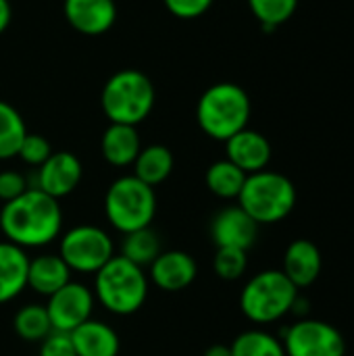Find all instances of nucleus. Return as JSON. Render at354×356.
Returning a JSON list of instances; mask_svg holds the SVG:
<instances>
[{
    "label": "nucleus",
    "instance_id": "f257e3e1",
    "mask_svg": "<svg viewBox=\"0 0 354 356\" xmlns=\"http://www.w3.org/2000/svg\"><path fill=\"white\" fill-rule=\"evenodd\" d=\"M63 227L58 200L42 190L29 188L19 198L4 202L0 211V229L6 242L19 248H42L54 242Z\"/></svg>",
    "mask_w": 354,
    "mask_h": 356
},
{
    "label": "nucleus",
    "instance_id": "1a4fd4ad",
    "mask_svg": "<svg viewBox=\"0 0 354 356\" xmlns=\"http://www.w3.org/2000/svg\"><path fill=\"white\" fill-rule=\"evenodd\" d=\"M286 356H344L346 342L340 330L319 319H300L284 334Z\"/></svg>",
    "mask_w": 354,
    "mask_h": 356
},
{
    "label": "nucleus",
    "instance_id": "72a5a7b5",
    "mask_svg": "<svg viewBox=\"0 0 354 356\" xmlns=\"http://www.w3.org/2000/svg\"><path fill=\"white\" fill-rule=\"evenodd\" d=\"M204 356H232V350L225 344H213L204 350Z\"/></svg>",
    "mask_w": 354,
    "mask_h": 356
},
{
    "label": "nucleus",
    "instance_id": "6e6552de",
    "mask_svg": "<svg viewBox=\"0 0 354 356\" xmlns=\"http://www.w3.org/2000/svg\"><path fill=\"white\" fill-rule=\"evenodd\" d=\"M58 257L71 271L96 273L115 257V244L102 227L83 223L63 234Z\"/></svg>",
    "mask_w": 354,
    "mask_h": 356
},
{
    "label": "nucleus",
    "instance_id": "4be33fe9",
    "mask_svg": "<svg viewBox=\"0 0 354 356\" xmlns=\"http://www.w3.org/2000/svg\"><path fill=\"white\" fill-rule=\"evenodd\" d=\"M204 181H207V188L211 190V194H215L217 198H223V200L236 198L238 200V196L244 188V181H246V173L242 169H238L232 161L223 159V161L213 163L207 169Z\"/></svg>",
    "mask_w": 354,
    "mask_h": 356
},
{
    "label": "nucleus",
    "instance_id": "bb28decb",
    "mask_svg": "<svg viewBox=\"0 0 354 356\" xmlns=\"http://www.w3.org/2000/svg\"><path fill=\"white\" fill-rule=\"evenodd\" d=\"M248 6L255 19L267 31H271L292 19V15L296 13L298 0H248Z\"/></svg>",
    "mask_w": 354,
    "mask_h": 356
},
{
    "label": "nucleus",
    "instance_id": "9d476101",
    "mask_svg": "<svg viewBox=\"0 0 354 356\" xmlns=\"http://www.w3.org/2000/svg\"><path fill=\"white\" fill-rule=\"evenodd\" d=\"M94 300H96L94 292L88 286L79 282L65 284L58 292L48 296V302L44 305L48 311L52 330L67 332V334L77 330L81 323L92 319Z\"/></svg>",
    "mask_w": 354,
    "mask_h": 356
},
{
    "label": "nucleus",
    "instance_id": "473e14b6",
    "mask_svg": "<svg viewBox=\"0 0 354 356\" xmlns=\"http://www.w3.org/2000/svg\"><path fill=\"white\" fill-rule=\"evenodd\" d=\"M10 15H13V10H10V2L8 0H0V35L6 31V27H8V23H10Z\"/></svg>",
    "mask_w": 354,
    "mask_h": 356
},
{
    "label": "nucleus",
    "instance_id": "2eb2a0df",
    "mask_svg": "<svg viewBox=\"0 0 354 356\" xmlns=\"http://www.w3.org/2000/svg\"><path fill=\"white\" fill-rule=\"evenodd\" d=\"M198 267L192 254L184 250H165L150 265V280L159 290L182 292L196 280Z\"/></svg>",
    "mask_w": 354,
    "mask_h": 356
},
{
    "label": "nucleus",
    "instance_id": "2f4dec72",
    "mask_svg": "<svg viewBox=\"0 0 354 356\" xmlns=\"http://www.w3.org/2000/svg\"><path fill=\"white\" fill-rule=\"evenodd\" d=\"M167 10L177 19H198L202 17L215 0H163Z\"/></svg>",
    "mask_w": 354,
    "mask_h": 356
},
{
    "label": "nucleus",
    "instance_id": "4468645a",
    "mask_svg": "<svg viewBox=\"0 0 354 356\" xmlns=\"http://www.w3.org/2000/svg\"><path fill=\"white\" fill-rule=\"evenodd\" d=\"M225 154L227 161H232L238 169L250 175L267 169L271 161V144L261 131L244 127L242 131L225 140Z\"/></svg>",
    "mask_w": 354,
    "mask_h": 356
},
{
    "label": "nucleus",
    "instance_id": "c85d7f7f",
    "mask_svg": "<svg viewBox=\"0 0 354 356\" xmlns=\"http://www.w3.org/2000/svg\"><path fill=\"white\" fill-rule=\"evenodd\" d=\"M52 154V146L50 142L40 136V134H25L23 142H21V148H19V154L23 163L31 165V167H40L48 161V156Z\"/></svg>",
    "mask_w": 354,
    "mask_h": 356
},
{
    "label": "nucleus",
    "instance_id": "0eeeda50",
    "mask_svg": "<svg viewBox=\"0 0 354 356\" xmlns=\"http://www.w3.org/2000/svg\"><path fill=\"white\" fill-rule=\"evenodd\" d=\"M298 288L284 271L267 269L248 280L240 294V309L255 323H273L294 311Z\"/></svg>",
    "mask_w": 354,
    "mask_h": 356
},
{
    "label": "nucleus",
    "instance_id": "20e7f679",
    "mask_svg": "<svg viewBox=\"0 0 354 356\" xmlns=\"http://www.w3.org/2000/svg\"><path fill=\"white\" fill-rule=\"evenodd\" d=\"M156 92L150 77L136 69H123L108 77L100 94V106L111 123H142L154 108Z\"/></svg>",
    "mask_w": 354,
    "mask_h": 356
},
{
    "label": "nucleus",
    "instance_id": "a211bd4d",
    "mask_svg": "<svg viewBox=\"0 0 354 356\" xmlns=\"http://www.w3.org/2000/svg\"><path fill=\"white\" fill-rule=\"evenodd\" d=\"M100 150L108 165L129 167V165H134V161L138 159V154L142 150L140 134L134 125L111 123L102 134Z\"/></svg>",
    "mask_w": 354,
    "mask_h": 356
},
{
    "label": "nucleus",
    "instance_id": "7c9ffc66",
    "mask_svg": "<svg viewBox=\"0 0 354 356\" xmlns=\"http://www.w3.org/2000/svg\"><path fill=\"white\" fill-rule=\"evenodd\" d=\"M25 190H29V184L23 173L13 171V169L0 171V200L2 202H10L19 198Z\"/></svg>",
    "mask_w": 354,
    "mask_h": 356
},
{
    "label": "nucleus",
    "instance_id": "f3484780",
    "mask_svg": "<svg viewBox=\"0 0 354 356\" xmlns=\"http://www.w3.org/2000/svg\"><path fill=\"white\" fill-rule=\"evenodd\" d=\"M29 257L23 248L0 242V305L15 300L27 288Z\"/></svg>",
    "mask_w": 354,
    "mask_h": 356
},
{
    "label": "nucleus",
    "instance_id": "b1692460",
    "mask_svg": "<svg viewBox=\"0 0 354 356\" xmlns=\"http://www.w3.org/2000/svg\"><path fill=\"white\" fill-rule=\"evenodd\" d=\"M161 240L156 236V232H152L150 227L125 234L123 244H121V257H125L127 261L136 263L138 267H150L152 261L161 254Z\"/></svg>",
    "mask_w": 354,
    "mask_h": 356
},
{
    "label": "nucleus",
    "instance_id": "dca6fc26",
    "mask_svg": "<svg viewBox=\"0 0 354 356\" xmlns=\"http://www.w3.org/2000/svg\"><path fill=\"white\" fill-rule=\"evenodd\" d=\"M323 261L319 248L311 240H294L284 254V275L300 290L317 282Z\"/></svg>",
    "mask_w": 354,
    "mask_h": 356
},
{
    "label": "nucleus",
    "instance_id": "6ab92c4d",
    "mask_svg": "<svg viewBox=\"0 0 354 356\" xmlns=\"http://www.w3.org/2000/svg\"><path fill=\"white\" fill-rule=\"evenodd\" d=\"M71 340L77 356H117L121 342L119 334L96 319H88L71 332Z\"/></svg>",
    "mask_w": 354,
    "mask_h": 356
},
{
    "label": "nucleus",
    "instance_id": "f03ea898",
    "mask_svg": "<svg viewBox=\"0 0 354 356\" xmlns=\"http://www.w3.org/2000/svg\"><path fill=\"white\" fill-rule=\"evenodd\" d=\"M250 98L246 90L234 81L213 83L202 92L196 104V121L213 140H230L234 134L248 127Z\"/></svg>",
    "mask_w": 354,
    "mask_h": 356
},
{
    "label": "nucleus",
    "instance_id": "aec40b11",
    "mask_svg": "<svg viewBox=\"0 0 354 356\" xmlns=\"http://www.w3.org/2000/svg\"><path fill=\"white\" fill-rule=\"evenodd\" d=\"M69 282H71V269L58 254H40L35 259H29L27 286L33 292L48 298Z\"/></svg>",
    "mask_w": 354,
    "mask_h": 356
},
{
    "label": "nucleus",
    "instance_id": "cd10ccee",
    "mask_svg": "<svg viewBox=\"0 0 354 356\" xmlns=\"http://www.w3.org/2000/svg\"><path fill=\"white\" fill-rule=\"evenodd\" d=\"M246 267H248V252L246 250L217 248L215 259H213V269L221 280H225V282L240 280L246 273Z\"/></svg>",
    "mask_w": 354,
    "mask_h": 356
},
{
    "label": "nucleus",
    "instance_id": "ddd939ff",
    "mask_svg": "<svg viewBox=\"0 0 354 356\" xmlns=\"http://www.w3.org/2000/svg\"><path fill=\"white\" fill-rule=\"evenodd\" d=\"M65 19L83 35H102L117 21L115 0H65Z\"/></svg>",
    "mask_w": 354,
    "mask_h": 356
},
{
    "label": "nucleus",
    "instance_id": "423d86ee",
    "mask_svg": "<svg viewBox=\"0 0 354 356\" xmlns=\"http://www.w3.org/2000/svg\"><path fill=\"white\" fill-rule=\"evenodd\" d=\"M104 213L108 223L123 236L150 227L156 215L154 188L146 186L136 175H123L108 186Z\"/></svg>",
    "mask_w": 354,
    "mask_h": 356
},
{
    "label": "nucleus",
    "instance_id": "9b49d317",
    "mask_svg": "<svg viewBox=\"0 0 354 356\" xmlns=\"http://www.w3.org/2000/svg\"><path fill=\"white\" fill-rule=\"evenodd\" d=\"M81 175H83L81 161L73 152H65V150L52 152L48 161L38 167L33 188L58 200L69 196L79 186Z\"/></svg>",
    "mask_w": 354,
    "mask_h": 356
},
{
    "label": "nucleus",
    "instance_id": "393cba45",
    "mask_svg": "<svg viewBox=\"0 0 354 356\" xmlns=\"http://www.w3.org/2000/svg\"><path fill=\"white\" fill-rule=\"evenodd\" d=\"M13 327L25 342H42L50 332L52 323L44 305H25L15 313Z\"/></svg>",
    "mask_w": 354,
    "mask_h": 356
},
{
    "label": "nucleus",
    "instance_id": "c756f323",
    "mask_svg": "<svg viewBox=\"0 0 354 356\" xmlns=\"http://www.w3.org/2000/svg\"><path fill=\"white\" fill-rule=\"evenodd\" d=\"M40 356H77L71 334L52 330L42 342H40Z\"/></svg>",
    "mask_w": 354,
    "mask_h": 356
},
{
    "label": "nucleus",
    "instance_id": "5701e85b",
    "mask_svg": "<svg viewBox=\"0 0 354 356\" xmlns=\"http://www.w3.org/2000/svg\"><path fill=\"white\" fill-rule=\"evenodd\" d=\"M25 134H27V127H25L21 113L13 104L0 100V161L13 159L19 154Z\"/></svg>",
    "mask_w": 354,
    "mask_h": 356
},
{
    "label": "nucleus",
    "instance_id": "412c9836",
    "mask_svg": "<svg viewBox=\"0 0 354 356\" xmlns=\"http://www.w3.org/2000/svg\"><path fill=\"white\" fill-rule=\"evenodd\" d=\"M173 171V152L163 144H150L140 150L134 161V175L146 186L154 188L163 184Z\"/></svg>",
    "mask_w": 354,
    "mask_h": 356
},
{
    "label": "nucleus",
    "instance_id": "39448f33",
    "mask_svg": "<svg viewBox=\"0 0 354 356\" xmlns=\"http://www.w3.org/2000/svg\"><path fill=\"white\" fill-rule=\"evenodd\" d=\"M238 204L259 223L271 225L286 219L296 207L294 184L277 171H259L246 175Z\"/></svg>",
    "mask_w": 354,
    "mask_h": 356
},
{
    "label": "nucleus",
    "instance_id": "7ed1b4c3",
    "mask_svg": "<svg viewBox=\"0 0 354 356\" xmlns=\"http://www.w3.org/2000/svg\"><path fill=\"white\" fill-rule=\"evenodd\" d=\"M94 275V298L108 313L125 317L144 307L148 296V277L136 263L119 254Z\"/></svg>",
    "mask_w": 354,
    "mask_h": 356
},
{
    "label": "nucleus",
    "instance_id": "a878e982",
    "mask_svg": "<svg viewBox=\"0 0 354 356\" xmlns=\"http://www.w3.org/2000/svg\"><path fill=\"white\" fill-rule=\"evenodd\" d=\"M232 356H286L282 340L263 332V330H248L240 334L232 346Z\"/></svg>",
    "mask_w": 354,
    "mask_h": 356
},
{
    "label": "nucleus",
    "instance_id": "f8f14e48",
    "mask_svg": "<svg viewBox=\"0 0 354 356\" xmlns=\"http://www.w3.org/2000/svg\"><path fill=\"white\" fill-rule=\"evenodd\" d=\"M259 236V223L238 204L225 207L211 221V238L217 248H240L246 250L255 246Z\"/></svg>",
    "mask_w": 354,
    "mask_h": 356
}]
</instances>
